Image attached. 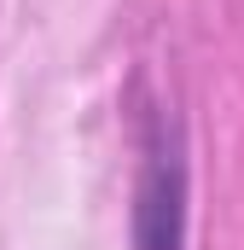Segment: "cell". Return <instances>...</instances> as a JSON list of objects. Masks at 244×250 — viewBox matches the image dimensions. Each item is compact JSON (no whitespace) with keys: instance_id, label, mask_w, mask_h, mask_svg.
<instances>
[{"instance_id":"cell-1","label":"cell","mask_w":244,"mask_h":250,"mask_svg":"<svg viewBox=\"0 0 244 250\" xmlns=\"http://www.w3.org/2000/svg\"><path fill=\"white\" fill-rule=\"evenodd\" d=\"M134 198H140L134 204V250H181L186 245V157L163 117L145 134V169H140Z\"/></svg>"}]
</instances>
